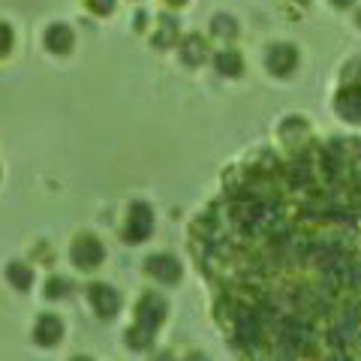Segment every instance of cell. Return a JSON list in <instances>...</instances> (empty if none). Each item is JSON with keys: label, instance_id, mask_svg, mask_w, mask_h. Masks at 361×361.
I'll use <instances>...</instances> for the list:
<instances>
[{"label": "cell", "instance_id": "obj_1", "mask_svg": "<svg viewBox=\"0 0 361 361\" xmlns=\"http://www.w3.org/2000/svg\"><path fill=\"white\" fill-rule=\"evenodd\" d=\"M265 66L274 75H289L292 70L298 66V51L292 49L289 42H277V45H271L268 54H265Z\"/></svg>", "mask_w": 361, "mask_h": 361}, {"label": "cell", "instance_id": "obj_2", "mask_svg": "<svg viewBox=\"0 0 361 361\" xmlns=\"http://www.w3.org/2000/svg\"><path fill=\"white\" fill-rule=\"evenodd\" d=\"M73 262L82 265V268H94L103 262V244L90 235H82V238L73 241Z\"/></svg>", "mask_w": 361, "mask_h": 361}, {"label": "cell", "instance_id": "obj_3", "mask_svg": "<svg viewBox=\"0 0 361 361\" xmlns=\"http://www.w3.org/2000/svg\"><path fill=\"white\" fill-rule=\"evenodd\" d=\"M151 226H154V214L148 205H133L130 211V220H127V241H142L151 235Z\"/></svg>", "mask_w": 361, "mask_h": 361}, {"label": "cell", "instance_id": "obj_4", "mask_svg": "<svg viewBox=\"0 0 361 361\" xmlns=\"http://www.w3.org/2000/svg\"><path fill=\"white\" fill-rule=\"evenodd\" d=\"M337 111H341L343 121H353V123H361V85H349L343 87L341 94L334 99Z\"/></svg>", "mask_w": 361, "mask_h": 361}, {"label": "cell", "instance_id": "obj_5", "mask_svg": "<svg viewBox=\"0 0 361 361\" xmlns=\"http://www.w3.org/2000/svg\"><path fill=\"white\" fill-rule=\"evenodd\" d=\"M145 271H148V274H151L154 280H163V283H175V280L180 277V265H178V259L166 256V253L151 256L148 262H145Z\"/></svg>", "mask_w": 361, "mask_h": 361}, {"label": "cell", "instance_id": "obj_6", "mask_svg": "<svg viewBox=\"0 0 361 361\" xmlns=\"http://www.w3.org/2000/svg\"><path fill=\"white\" fill-rule=\"evenodd\" d=\"M135 316H139V325H145V329H157V325L163 322V316H166V301L160 295H145L142 304H139V310H135Z\"/></svg>", "mask_w": 361, "mask_h": 361}, {"label": "cell", "instance_id": "obj_7", "mask_svg": "<svg viewBox=\"0 0 361 361\" xmlns=\"http://www.w3.org/2000/svg\"><path fill=\"white\" fill-rule=\"evenodd\" d=\"M90 301H94V310L103 316V319H109V316H115L118 313V304H121V298H118V292L115 289H109V286H90Z\"/></svg>", "mask_w": 361, "mask_h": 361}, {"label": "cell", "instance_id": "obj_8", "mask_svg": "<svg viewBox=\"0 0 361 361\" xmlns=\"http://www.w3.org/2000/svg\"><path fill=\"white\" fill-rule=\"evenodd\" d=\"M73 42H75V37L66 25H51L45 30V45H49V51H54V54H66L73 49Z\"/></svg>", "mask_w": 361, "mask_h": 361}, {"label": "cell", "instance_id": "obj_9", "mask_svg": "<svg viewBox=\"0 0 361 361\" xmlns=\"http://www.w3.org/2000/svg\"><path fill=\"white\" fill-rule=\"evenodd\" d=\"M205 54H208V45L202 37H196V33L180 42V61H184L187 66H199L202 61H205Z\"/></svg>", "mask_w": 361, "mask_h": 361}, {"label": "cell", "instance_id": "obj_10", "mask_svg": "<svg viewBox=\"0 0 361 361\" xmlns=\"http://www.w3.org/2000/svg\"><path fill=\"white\" fill-rule=\"evenodd\" d=\"M61 334H63V329H61V319L58 316H42V319L37 322V343H42V346H51V343H58L61 341Z\"/></svg>", "mask_w": 361, "mask_h": 361}, {"label": "cell", "instance_id": "obj_11", "mask_svg": "<svg viewBox=\"0 0 361 361\" xmlns=\"http://www.w3.org/2000/svg\"><path fill=\"white\" fill-rule=\"evenodd\" d=\"M280 133H283L286 145H292V148H298L301 142H307V123H304V121H298V118L286 121L283 127H280Z\"/></svg>", "mask_w": 361, "mask_h": 361}, {"label": "cell", "instance_id": "obj_12", "mask_svg": "<svg viewBox=\"0 0 361 361\" xmlns=\"http://www.w3.org/2000/svg\"><path fill=\"white\" fill-rule=\"evenodd\" d=\"M211 33L217 39H235V33H238V21H235L232 16L220 13V16H214V21H211Z\"/></svg>", "mask_w": 361, "mask_h": 361}, {"label": "cell", "instance_id": "obj_13", "mask_svg": "<svg viewBox=\"0 0 361 361\" xmlns=\"http://www.w3.org/2000/svg\"><path fill=\"white\" fill-rule=\"evenodd\" d=\"M178 39V18L175 16H163L160 18V30L154 33V42L160 45V49H166V45H172Z\"/></svg>", "mask_w": 361, "mask_h": 361}, {"label": "cell", "instance_id": "obj_14", "mask_svg": "<svg viewBox=\"0 0 361 361\" xmlns=\"http://www.w3.org/2000/svg\"><path fill=\"white\" fill-rule=\"evenodd\" d=\"M214 63H217V70L223 75H241V70H244L241 54H235V51H220L217 58H214Z\"/></svg>", "mask_w": 361, "mask_h": 361}, {"label": "cell", "instance_id": "obj_15", "mask_svg": "<svg viewBox=\"0 0 361 361\" xmlns=\"http://www.w3.org/2000/svg\"><path fill=\"white\" fill-rule=\"evenodd\" d=\"M9 280H13L18 289H27L30 286V268L25 262H13L9 265Z\"/></svg>", "mask_w": 361, "mask_h": 361}, {"label": "cell", "instance_id": "obj_16", "mask_svg": "<svg viewBox=\"0 0 361 361\" xmlns=\"http://www.w3.org/2000/svg\"><path fill=\"white\" fill-rule=\"evenodd\" d=\"M9 49H13V30H9V25L0 21V58H4Z\"/></svg>", "mask_w": 361, "mask_h": 361}, {"label": "cell", "instance_id": "obj_17", "mask_svg": "<svg viewBox=\"0 0 361 361\" xmlns=\"http://www.w3.org/2000/svg\"><path fill=\"white\" fill-rule=\"evenodd\" d=\"M90 4V9H94V13H99V16H109L111 9H115V0H87Z\"/></svg>", "mask_w": 361, "mask_h": 361}, {"label": "cell", "instance_id": "obj_18", "mask_svg": "<svg viewBox=\"0 0 361 361\" xmlns=\"http://www.w3.org/2000/svg\"><path fill=\"white\" fill-rule=\"evenodd\" d=\"M66 289V283H63V277H54L51 283H49V295H61V292Z\"/></svg>", "mask_w": 361, "mask_h": 361}, {"label": "cell", "instance_id": "obj_19", "mask_svg": "<svg viewBox=\"0 0 361 361\" xmlns=\"http://www.w3.org/2000/svg\"><path fill=\"white\" fill-rule=\"evenodd\" d=\"M334 6H341V9H346V6H353V0H331Z\"/></svg>", "mask_w": 361, "mask_h": 361}, {"label": "cell", "instance_id": "obj_20", "mask_svg": "<svg viewBox=\"0 0 361 361\" xmlns=\"http://www.w3.org/2000/svg\"><path fill=\"white\" fill-rule=\"evenodd\" d=\"M166 4H172V6H180V4H187V0H166Z\"/></svg>", "mask_w": 361, "mask_h": 361}, {"label": "cell", "instance_id": "obj_21", "mask_svg": "<svg viewBox=\"0 0 361 361\" xmlns=\"http://www.w3.org/2000/svg\"><path fill=\"white\" fill-rule=\"evenodd\" d=\"M190 361H208V358H202V355H193V358H190Z\"/></svg>", "mask_w": 361, "mask_h": 361}, {"label": "cell", "instance_id": "obj_22", "mask_svg": "<svg viewBox=\"0 0 361 361\" xmlns=\"http://www.w3.org/2000/svg\"><path fill=\"white\" fill-rule=\"evenodd\" d=\"M355 21H358V25H361V9H358V16H355Z\"/></svg>", "mask_w": 361, "mask_h": 361}, {"label": "cell", "instance_id": "obj_23", "mask_svg": "<svg viewBox=\"0 0 361 361\" xmlns=\"http://www.w3.org/2000/svg\"><path fill=\"white\" fill-rule=\"evenodd\" d=\"M75 361H87V358H75Z\"/></svg>", "mask_w": 361, "mask_h": 361}]
</instances>
